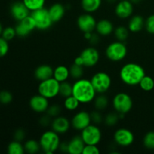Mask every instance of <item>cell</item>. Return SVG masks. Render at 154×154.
I'll list each match as a JSON object with an SVG mask.
<instances>
[{"label":"cell","instance_id":"obj_31","mask_svg":"<svg viewBox=\"0 0 154 154\" xmlns=\"http://www.w3.org/2000/svg\"><path fill=\"white\" fill-rule=\"evenodd\" d=\"M23 2L28 8L30 11H33L44 8L45 0H23Z\"/></svg>","mask_w":154,"mask_h":154},{"label":"cell","instance_id":"obj_28","mask_svg":"<svg viewBox=\"0 0 154 154\" xmlns=\"http://www.w3.org/2000/svg\"><path fill=\"white\" fill-rule=\"evenodd\" d=\"M80 102L74 96H70L69 97L65 98L64 103H63V105H64L65 108H66L67 111H74L75 110H77L78 108L80 105Z\"/></svg>","mask_w":154,"mask_h":154},{"label":"cell","instance_id":"obj_4","mask_svg":"<svg viewBox=\"0 0 154 154\" xmlns=\"http://www.w3.org/2000/svg\"><path fill=\"white\" fill-rule=\"evenodd\" d=\"M60 83L53 77L40 81L38 87V94L45 96L47 99H54L60 95Z\"/></svg>","mask_w":154,"mask_h":154},{"label":"cell","instance_id":"obj_29","mask_svg":"<svg viewBox=\"0 0 154 154\" xmlns=\"http://www.w3.org/2000/svg\"><path fill=\"white\" fill-rule=\"evenodd\" d=\"M8 153L9 154H23L25 153L24 146L20 143V141H11L8 146Z\"/></svg>","mask_w":154,"mask_h":154},{"label":"cell","instance_id":"obj_2","mask_svg":"<svg viewBox=\"0 0 154 154\" xmlns=\"http://www.w3.org/2000/svg\"><path fill=\"white\" fill-rule=\"evenodd\" d=\"M145 75L144 68L135 63H126L120 71V79L128 86L138 85Z\"/></svg>","mask_w":154,"mask_h":154},{"label":"cell","instance_id":"obj_45","mask_svg":"<svg viewBox=\"0 0 154 154\" xmlns=\"http://www.w3.org/2000/svg\"><path fill=\"white\" fill-rule=\"evenodd\" d=\"M51 117H49L48 114H47L46 116H44V117H42L40 120L41 125L43 126H48L49 124H51Z\"/></svg>","mask_w":154,"mask_h":154},{"label":"cell","instance_id":"obj_50","mask_svg":"<svg viewBox=\"0 0 154 154\" xmlns=\"http://www.w3.org/2000/svg\"><path fill=\"white\" fill-rule=\"evenodd\" d=\"M129 1H130L134 5V4H138V3L141 2V0H129Z\"/></svg>","mask_w":154,"mask_h":154},{"label":"cell","instance_id":"obj_44","mask_svg":"<svg viewBox=\"0 0 154 154\" xmlns=\"http://www.w3.org/2000/svg\"><path fill=\"white\" fill-rule=\"evenodd\" d=\"M25 138V132L23 129H19L15 131L14 132V139L18 141H22Z\"/></svg>","mask_w":154,"mask_h":154},{"label":"cell","instance_id":"obj_41","mask_svg":"<svg viewBox=\"0 0 154 154\" xmlns=\"http://www.w3.org/2000/svg\"><path fill=\"white\" fill-rule=\"evenodd\" d=\"M91 115V120L93 124L99 125L104 120V117H102V114L100 113V111H95L90 113Z\"/></svg>","mask_w":154,"mask_h":154},{"label":"cell","instance_id":"obj_37","mask_svg":"<svg viewBox=\"0 0 154 154\" xmlns=\"http://www.w3.org/2000/svg\"><path fill=\"white\" fill-rule=\"evenodd\" d=\"M16 35L17 34L15 28H13V27L11 26H8L5 28L4 29H3L2 33V37L3 38L5 39V40H7L8 42L11 41Z\"/></svg>","mask_w":154,"mask_h":154},{"label":"cell","instance_id":"obj_48","mask_svg":"<svg viewBox=\"0 0 154 154\" xmlns=\"http://www.w3.org/2000/svg\"><path fill=\"white\" fill-rule=\"evenodd\" d=\"M98 41H99V38H98L97 34H94V33H93L92 38H90V40L89 41V42H90L92 45H96V44H97Z\"/></svg>","mask_w":154,"mask_h":154},{"label":"cell","instance_id":"obj_18","mask_svg":"<svg viewBox=\"0 0 154 154\" xmlns=\"http://www.w3.org/2000/svg\"><path fill=\"white\" fill-rule=\"evenodd\" d=\"M51 129L57 133L65 134L69 130L71 126V123L69 120L63 116H57L54 117L51 123Z\"/></svg>","mask_w":154,"mask_h":154},{"label":"cell","instance_id":"obj_22","mask_svg":"<svg viewBox=\"0 0 154 154\" xmlns=\"http://www.w3.org/2000/svg\"><path fill=\"white\" fill-rule=\"evenodd\" d=\"M53 75L54 69L48 65H41L35 70V77L40 81L53 78Z\"/></svg>","mask_w":154,"mask_h":154},{"label":"cell","instance_id":"obj_39","mask_svg":"<svg viewBox=\"0 0 154 154\" xmlns=\"http://www.w3.org/2000/svg\"><path fill=\"white\" fill-rule=\"evenodd\" d=\"M9 51V45L8 42L3 38L2 37H0V58L4 57L7 55Z\"/></svg>","mask_w":154,"mask_h":154},{"label":"cell","instance_id":"obj_12","mask_svg":"<svg viewBox=\"0 0 154 154\" xmlns=\"http://www.w3.org/2000/svg\"><path fill=\"white\" fill-rule=\"evenodd\" d=\"M92 123L91 115L86 111H81L73 116L71 121L72 127L78 131H82Z\"/></svg>","mask_w":154,"mask_h":154},{"label":"cell","instance_id":"obj_36","mask_svg":"<svg viewBox=\"0 0 154 154\" xmlns=\"http://www.w3.org/2000/svg\"><path fill=\"white\" fill-rule=\"evenodd\" d=\"M144 147L148 150H154V132H149L144 135L143 140Z\"/></svg>","mask_w":154,"mask_h":154},{"label":"cell","instance_id":"obj_46","mask_svg":"<svg viewBox=\"0 0 154 154\" xmlns=\"http://www.w3.org/2000/svg\"><path fill=\"white\" fill-rule=\"evenodd\" d=\"M59 150H61L63 153H68V142H61Z\"/></svg>","mask_w":154,"mask_h":154},{"label":"cell","instance_id":"obj_11","mask_svg":"<svg viewBox=\"0 0 154 154\" xmlns=\"http://www.w3.org/2000/svg\"><path fill=\"white\" fill-rule=\"evenodd\" d=\"M96 23L97 21L96 18L91 14L87 12L80 15L77 20V25L78 28L84 33L93 32L96 29Z\"/></svg>","mask_w":154,"mask_h":154},{"label":"cell","instance_id":"obj_51","mask_svg":"<svg viewBox=\"0 0 154 154\" xmlns=\"http://www.w3.org/2000/svg\"><path fill=\"white\" fill-rule=\"evenodd\" d=\"M3 29H3L2 25V23H0V35H2V33Z\"/></svg>","mask_w":154,"mask_h":154},{"label":"cell","instance_id":"obj_25","mask_svg":"<svg viewBox=\"0 0 154 154\" xmlns=\"http://www.w3.org/2000/svg\"><path fill=\"white\" fill-rule=\"evenodd\" d=\"M81 7L87 13H93L102 5V0H81Z\"/></svg>","mask_w":154,"mask_h":154},{"label":"cell","instance_id":"obj_19","mask_svg":"<svg viewBox=\"0 0 154 154\" xmlns=\"http://www.w3.org/2000/svg\"><path fill=\"white\" fill-rule=\"evenodd\" d=\"M85 143L81 135H75L68 142V153L70 154H82Z\"/></svg>","mask_w":154,"mask_h":154},{"label":"cell","instance_id":"obj_16","mask_svg":"<svg viewBox=\"0 0 154 154\" xmlns=\"http://www.w3.org/2000/svg\"><path fill=\"white\" fill-rule=\"evenodd\" d=\"M133 10V4L129 0H121L116 5L115 14L120 19H127L132 16Z\"/></svg>","mask_w":154,"mask_h":154},{"label":"cell","instance_id":"obj_34","mask_svg":"<svg viewBox=\"0 0 154 154\" xmlns=\"http://www.w3.org/2000/svg\"><path fill=\"white\" fill-rule=\"evenodd\" d=\"M60 95L64 98L69 97L72 95V85L67 81L60 83Z\"/></svg>","mask_w":154,"mask_h":154},{"label":"cell","instance_id":"obj_5","mask_svg":"<svg viewBox=\"0 0 154 154\" xmlns=\"http://www.w3.org/2000/svg\"><path fill=\"white\" fill-rule=\"evenodd\" d=\"M112 105L116 112L126 114L132 110L133 101L128 93H118L113 98Z\"/></svg>","mask_w":154,"mask_h":154},{"label":"cell","instance_id":"obj_27","mask_svg":"<svg viewBox=\"0 0 154 154\" xmlns=\"http://www.w3.org/2000/svg\"><path fill=\"white\" fill-rule=\"evenodd\" d=\"M24 149L25 152L29 154H35L38 153L41 150V146L39 141H35L34 139L28 140L24 144Z\"/></svg>","mask_w":154,"mask_h":154},{"label":"cell","instance_id":"obj_21","mask_svg":"<svg viewBox=\"0 0 154 154\" xmlns=\"http://www.w3.org/2000/svg\"><path fill=\"white\" fill-rule=\"evenodd\" d=\"M96 30L99 35L108 36L114 32V25L109 20L102 19L96 23Z\"/></svg>","mask_w":154,"mask_h":154},{"label":"cell","instance_id":"obj_14","mask_svg":"<svg viewBox=\"0 0 154 154\" xmlns=\"http://www.w3.org/2000/svg\"><path fill=\"white\" fill-rule=\"evenodd\" d=\"M84 61V66L86 67H93L99 60V53L97 49L93 47H89L82 51L81 54Z\"/></svg>","mask_w":154,"mask_h":154},{"label":"cell","instance_id":"obj_17","mask_svg":"<svg viewBox=\"0 0 154 154\" xmlns=\"http://www.w3.org/2000/svg\"><path fill=\"white\" fill-rule=\"evenodd\" d=\"M10 12L12 17L16 20L17 21L22 20L24 18L30 15V11L25 5V4L23 2V1L16 2L13 3L11 6Z\"/></svg>","mask_w":154,"mask_h":154},{"label":"cell","instance_id":"obj_15","mask_svg":"<svg viewBox=\"0 0 154 154\" xmlns=\"http://www.w3.org/2000/svg\"><path fill=\"white\" fill-rule=\"evenodd\" d=\"M29 106L35 113H45L50 106L49 99L40 94L35 95L30 99Z\"/></svg>","mask_w":154,"mask_h":154},{"label":"cell","instance_id":"obj_38","mask_svg":"<svg viewBox=\"0 0 154 154\" xmlns=\"http://www.w3.org/2000/svg\"><path fill=\"white\" fill-rule=\"evenodd\" d=\"M61 112V108L58 105H52L48 107L46 113L49 117H56L59 116Z\"/></svg>","mask_w":154,"mask_h":154},{"label":"cell","instance_id":"obj_49","mask_svg":"<svg viewBox=\"0 0 154 154\" xmlns=\"http://www.w3.org/2000/svg\"><path fill=\"white\" fill-rule=\"evenodd\" d=\"M92 35H93V32H85L84 33V38L87 40L90 41V38H92Z\"/></svg>","mask_w":154,"mask_h":154},{"label":"cell","instance_id":"obj_6","mask_svg":"<svg viewBox=\"0 0 154 154\" xmlns=\"http://www.w3.org/2000/svg\"><path fill=\"white\" fill-rule=\"evenodd\" d=\"M107 58L113 62H120L124 60L127 55V48L123 42H112L107 47L105 50Z\"/></svg>","mask_w":154,"mask_h":154},{"label":"cell","instance_id":"obj_1","mask_svg":"<svg viewBox=\"0 0 154 154\" xmlns=\"http://www.w3.org/2000/svg\"><path fill=\"white\" fill-rule=\"evenodd\" d=\"M96 93L90 80L80 78L72 84V96H75L81 104H88L93 102Z\"/></svg>","mask_w":154,"mask_h":154},{"label":"cell","instance_id":"obj_23","mask_svg":"<svg viewBox=\"0 0 154 154\" xmlns=\"http://www.w3.org/2000/svg\"><path fill=\"white\" fill-rule=\"evenodd\" d=\"M145 25V21L144 18L140 15H135L130 18L128 23V29L132 32H140Z\"/></svg>","mask_w":154,"mask_h":154},{"label":"cell","instance_id":"obj_10","mask_svg":"<svg viewBox=\"0 0 154 154\" xmlns=\"http://www.w3.org/2000/svg\"><path fill=\"white\" fill-rule=\"evenodd\" d=\"M114 140L117 145L126 147L133 144L135 136L132 131L129 129L120 128L114 132Z\"/></svg>","mask_w":154,"mask_h":154},{"label":"cell","instance_id":"obj_3","mask_svg":"<svg viewBox=\"0 0 154 154\" xmlns=\"http://www.w3.org/2000/svg\"><path fill=\"white\" fill-rule=\"evenodd\" d=\"M39 144L41 150H42L44 153L52 154L59 150L61 141L59 134L51 129L46 131L41 135Z\"/></svg>","mask_w":154,"mask_h":154},{"label":"cell","instance_id":"obj_47","mask_svg":"<svg viewBox=\"0 0 154 154\" xmlns=\"http://www.w3.org/2000/svg\"><path fill=\"white\" fill-rule=\"evenodd\" d=\"M74 63H75V64H76V65H78V66H84V61H83V59H82V57H81V56H79V57H77L75 59Z\"/></svg>","mask_w":154,"mask_h":154},{"label":"cell","instance_id":"obj_13","mask_svg":"<svg viewBox=\"0 0 154 154\" xmlns=\"http://www.w3.org/2000/svg\"><path fill=\"white\" fill-rule=\"evenodd\" d=\"M17 35L19 37H26L32 32L36 29L35 23L31 15L26 17L23 20L18 21V23L14 27Z\"/></svg>","mask_w":154,"mask_h":154},{"label":"cell","instance_id":"obj_9","mask_svg":"<svg viewBox=\"0 0 154 154\" xmlns=\"http://www.w3.org/2000/svg\"><path fill=\"white\" fill-rule=\"evenodd\" d=\"M30 15L35 23L37 29L47 30L54 23L50 17L48 9L45 8L33 11Z\"/></svg>","mask_w":154,"mask_h":154},{"label":"cell","instance_id":"obj_42","mask_svg":"<svg viewBox=\"0 0 154 154\" xmlns=\"http://www.w3.org/2000/svg\"><path fill=\"white\" fill-rule=\"evenodd\" d=\"M100 150L97 145L93 144H86L83 150L82 154H99Z\"/></svg>","mask_w":154,"mask_h":154},{"label":"cell","instance_id":"obj_7","mask_svg":"<svg viewBox=\"0 0 154 154\" xmlns=\"http://www.w3.org/2000/svg\"><path fill=\"white\" fill-rule=\"evenodd\" d=\"M81 136L85 144L98 145L102 138L101 129L96 124H90L81 131Z\"/></svg>","mask_w":154,"mask_h":154},{"label":"cell","instance_id":"obj_43","mask_svg":"<svg viewBox=\"0 0 154 154\" xmlns=\"http://www.w3.org/2000/svg\"><path fill=\"white\" fill-rule=\"evenodd\" d=\"M146 29L150 34H154V14L150 15L145 20Z\"/></svg>","mask_w":154,"mask_h":154},{"label":"cell","instance_id":"obj_52","mask_svg":"<svg viewBox=\"0 0 154 154\" xmlns=\"http://www.w3.org/2000/svg\"><path fill=\"white\" fill-rule=\"evenodd\" d=\"M107 1H108V2L112 4V3H115L116 2H117V0H107Z\"/></svg>","mask_w":154,"mask_h":154},{"label":"cell","instance_id":"obj_30","mask_svg":"<svg viewBox=\"0 0 154 154\" xmlns=\"http://www.w3.org/2000/svg\"><path fill=\"white\" fill-rule=\"evenodd\" d=\"M139 87L144 91H151L154 88V80L150 76L145 75L139 83Z\"/></svg>","mask_w":154,"mask_h":154},{"label":"cell","instance_id":"obj_33","mask_svg":"<svg viewBox=\"0 0 154 154\" xmlns=\"http://www.w3.org/2000/svg\"><path fill=\"white\" fill-rule=\"evenodd\" d=\"M69 72H70V76L72 78L76 80L80 79V78H82L83 75H84V66H78L74 63L69 68Z\"/></svg>","mask_w":154,"mask_h":154},{"label":"cell","instance_id":"obj_32","mask_svg":"<svg viewBox=\"0 0 154 154\" xmlns=\"http://www.w3.org/2000/svg\"><path fill=\"white\" fill-rule=\"evenodd\" d=\"M129 29L126 28L124 26H120L114 29V35L117 41L120 42H124L127 39L129 36Z\"/></svg>","mask_w":154,"mask_h":154},{"label":"cell","instance_id":"obj_20","mask_svg":"<svg viewBox=\"0 0 154 154\" xmlns=\"http://www.w3.org/2000/svg\"><path fill=\"white\" fill-rule=\"evenodd\" d=\"M50 17L53 23H57L61 20L66 14V8L61 3H54L48 8Z\"/></svg>","mask_w":154,"mask_h":154},{"label":"cell","instance_id":"obj_35","mask_svg":"<svg viewBox=\"0 0 154 154\" xmlns=\"http://www.w3.org/2000/svg\"><path fill=\"white\" fill-rule=\"evenodd\" d=\"M120 120V116L118 113L111 112L108 113L105 117H104V122L108 126H114L118 123Z\"/></svg>","mask_w":154,"mask_h":154},{"label":"cell","instance_id":"obj_40","mask_svg":"<svg viewBox=\"0 0 154 154\" xmlns=\"http://www.w3.org/2000/svg\"><path fill=\"white\" fill-rule=\"evenodd\" d=\"M12 99H13V96L10 92L7 90H3L0 92V102L1 103L7 105L11 102Z\"/></svg>","mask_w":154,"mask_h":154},{"label":"cell","instance_id":"obj_26","mask_svg":"<svg viewBox=\"0 0 154 154\" xmlns=\"http://www.w3.org/2000/svg\"><path fill=\"white\" fill-rule=\"evenodd\" d=\"M94 107L97 111H103L106 109L108 105V98L106 96L102 93V94L96 96L93 100Z\"/></svg>","mask_w":154,"mask_h":154},{"label":"cell","instance_id":"obj_24","mask_svg":"<svg viewBox=\"0 0 154 154\" xmlns=\"http://www.w3.org/2000/svg\"><path fill=\"white\" fill-rule=\"evenodd\" d=\"M69 76H70L69 69L66 66L61 65V66H57V68L54 69V75H53V77L60 83L67 81Z\"/></svg>","mask_w":154,"mask_h":154},{"label":"cell","instance_id":"obj_8","mask_svg":"<svg viewBox=\"0 0 154 154\" xmlns=\"http://www.w3.org/2000/svg\"><path fill=\"white\" fill-rule=\"evenodd\" d=\"M93 87L97 93H105L111 86V78L108 73L99 72L94 74L90 79Z\"/></svg>","mask_w":154,"mask_h":154}]
</instances>
